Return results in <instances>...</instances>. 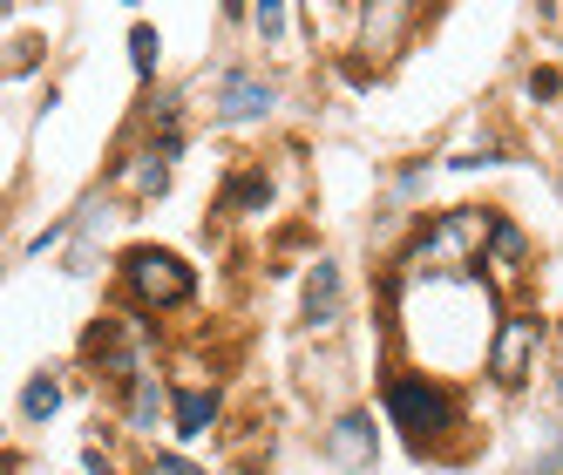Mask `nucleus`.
I'll use <instances>...</instances> for the list:
<instances>
[{
	"label": "nucleus",
	"mask_w": 563,
	"mask_h": 475,
	"mask_svg": "<svg viewBox=\"0 0 563 475\" xmlns=\"http://www.w3.org/2000/svg\"><path fill=\"white\" fill-rule=\"evenodd\" d=\"M496 238V218H482V211H441L434 224H428V238L415 245V279H441V272H468V265H482V245Z\"/></svg>",
	"instance_id": "nucleus-1"
},
{
	"label": "nucleus",
	"mask_w": 563,
	"mask_h": 475,
	"mask_svg": "<svg viewBox=\"0 0 563 475\" xmlns=\"http://www.w3.org/2000/svg\"><path fill=\"white\" fill-rule=\"evenodd\" d=\"M123 272H130V292L143 299V306H184L190 292H197V279H190V265L177 258V252H130L123 258Z\"/></svg>",
	"instance_id": "nucleus-2"
},
{
	"label": "nucleus",
	"mask_w": 563,
	"mask_h": 475,
	"mask_svg": "<svg viewBox=\"0 0 563 475\" xmlns=\"http://www.w3.org/2000/svg\"><path fill=\"white\" fill-rule=\"evenodd\" d=\"M537 346H543V320H537V312H516V320H503V333H496L489 374H496L503 387H522V380H530Z\"/></svg>",
	"instance_id": "nucleus-3"
},
{
	"label": "nucleus",
	"mask_w": 563,
	"mask_h": 475,
	"mask_svg": "<svg viewBox=\"0 0 563 475\" xmlns=\"http://www.w3.org/2000/svg\"><path fill=\"white\" fill-rule=\"evenodd\" d=\"M387 415L408 428V434H434V428H449V421H455L449 394L428 387V380H394V387H387Z\"/></svg>",
	"instance_id": "nucleus-4"
},
{
	"label": "nucleus",
	"mask_w": 563,
	"mask_h": 475,
	"mask_svg": "<svg viewBox=\"0 0 563 475\" xmlns=\"http://www.w3.org/2000/svg\"><path fill=\"white\" fill-rule=\"evenodd\" d=\"M96 353H102V374H115V380H143V374H136V361H143V333H136L130 320H109V327L96 333Z\"/></svg>",
	"instance_id": "nucleus-5"
},
{
	"label": "nucleus",
	"mask_w": 563,
	"mask_h": 475,
	"mask_svg": "<svg viewBox=\"0 0 563 475\" xmlns=\"http://www.w3.org/2000/svg\"><path fill=\"white\" fill-rule=\"evenodd\" d=\"M265 109H272V89L258 82V75H224V89H218V123H258Z\"/></svg>",
	"instance_id": "nucleus-6"
},
{
	"label": "nucleus",
	"mask_w": 563,
	"mask_h": 475,
	"mask_svg": "<svg viewBox=\"0 0 563 475\" xmlns=\"http://www.w3.org/2000/svg\"><path fill=\"white\" fill-rule=\"evenodd\" d=\"M327 455H333L340 468H367V462H374V421H367V415H340V421L327 428Z\"/></svg>",
	"instance_id": "nucleus-7"
},
{
	"label": "nucleus",
	"mask_w": 563,
	"mask_h": 475,
	"mask_svg": "<svg viewBox=\"0 0 563 475\" xmlns=\"http://www.w3.org/2000/svg\"><path fill=\"white\" fill-rule=\"evenodd\" d=\"M164 184H170V156L150 150V156H136V164H123V190L130 197H156Z\"/></svg>",
	"instance_id": "nucleus-8"
},
{
	"label": "nucleus",
	"mask_w": 563,
	"mask_h": 475,
	"mask_svg": "<svg viewBox=\"0 0 563 475\" xmlns=\"http://www.w3.org/2000/svg\"><path fill=\"white\" fill-rule=\"evenodd\" d=\"M211 421H218V394L184 387V394H177V434H205Z\"/></svg>",
	"instance_id": "nucleus-9"
},
{
	"label": "nucleus",
	"mask_w": 563,
	"mask_h": 475,
	"mask_svg": "<svg viewBox=\"0 0 563 475\" xmlns=\"http://www.w3.org/2000/svg\"><path fill=\"white\" fill-rule=\"evenodd\" d=\"M306 312H312V320H333V312H340V265L319 258L312 286H306Z\"/></svg>",
	"instance_id": "nucleus-10"
},
{
	"label": "nucleus",
	"mask_w": 563,
	"mask_h": 475,
	"mask_svg": "<svg viewBox=\"0 0 563 475\" xmlns=\"http://www.w3.org/2000/svg\"><path fill=\"white\" fill-rule=\"evenodd\" d=\"M489 265H496L503 286L522 272V231H516V224H496V238H489Z\"/></svg>",
	"instance_id": "nucleus-11"
},
{
	"label": "nucleus",
	"mask_w": 563,
	"mask_h": 475,
	"mask_svg": "<svg viewBox=\"0 0 563 475\" xmlns=\"http://www.w3.org/2000/svg\"><path fill=\"white\" fill-rule=\"evenodd\" d=\"M55 408H62V387H55V380H34V387L21 394V415H27V421H48Z\"/></svg>",
	"instance_id": "nucleus-12"
},
{
	"label": "nucleus",
	"mask_w": 563,
	"mask_h": 475,
	"mask_svg": "<svg viewBox=\"0 0 563 475\" xmlns=\"http://www.w3.org/2000/svg\"><path fill=\"white\" fill-rule=\"evenodd\" d=\"M156 408H164V394H156V374H143V380H136V401H130L136 428H150V421H156Z\"/></svg>",
	"instance_id": "nucleus-13"
},
{
	"label": "nucleus",
	"mask_w": 563,
	"mask_h": 475,
	"mask_svg": "<svg viewBox=\"0 0 563 475\" xmlns=\"http://www.w3.org/2000/svg\"><path fill=\"white\" fill-rule=\"evenodd\" d=\"M265 197H272V184H265V177H258V170H252V177H238V184H231V190H224V205H231V211H238V205H265Z\"/></svg>",
	"instance_id": "nucleus-14"
},
{
	"label": "nucleus",
	"mask_w": 563,
	"mask_h": 475,
	"mask_svg": "<svg viewBox=\"0 0 563 475\" xmlns=\"http://www.w3.org/2000/svg\"><path fill=\"white\" fill-rule=\"evenodd\" d=\"M130 62H136V75L156 68V34H150V27H130Z\"/></svg>",
	"instance_id": "nucleus-15"
},
{
	"label": "nucleus",
	"mask_w": 563,
	"mask_h": 475,
	"mask_svg": "<svg viewBox=\"0 0 563 475\" xmlns=\"http://www.w3.org/2000/svg\"><path fill=\"white\" fill-rule=\"evenodd\" d=\"M252 21H258V34H286V8H252Z\"/></svg>",
	"instance_id": "nucleus-16"
},
{
	"label": "nucleus",
	"mask_w": 563,
	"mask_h": 475,
	"mask_svg": "<svg viewBox=\"0 0 563 475\" xmlns=\"http://www.w3.org/2000/svg\"><path fill=\"white\" fill-rule=\"evenodd\" d=\"M150 475H205V468H190V462H177V455H164V462H150Z\"/></svg>",
	"instance_id": "nucleus-17"
}]
</instances>
